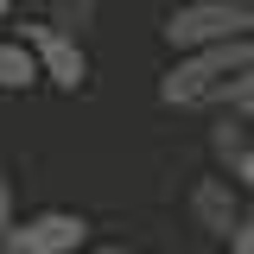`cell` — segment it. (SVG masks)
Listing matches in <instances>:
<instances>
[{
	"label": "cell",
	"instance_id": "1",
	"mask_svg": "<svg viewBox=\"0 0 254 254\" xmlns=\"http://www.w3.org/2000/svg\"><path fill=\"white\" fill-rule=\"evenodd\" d=\"M159 38L172 58L222 51V45H254V0H185L159 19Z\"/></svg>",
	"mask_w": 254,
	"mask_h": 254
},
{
	"label": "cell",
	"instance_id": "2",
	"mask_svg": "<svg viewBox=\"0 0 254 254\" xmlns=\"http://www.w3.org/2000/svg\"><path fill=\"white\" fill-rule=\"evenodd\" d=\"M254 70V45H222V51H197V58H172L159 76V108H210L216 115L222 89Z\"/></svg>",
	"mask_w": 254,
	"mask_h": 254
},
{
	"label": "cell",
	"instance_id": "3",
	"mask_svg": "<svg viewBox=\"0 0 254 254\" xmlns=\"http://www.w3.org/2000/svg\"><path fill=\"white\" fill-rule=\"evenodd\" d=\"M13 38H19L32 58H38V76H45L51 89L76 95L83 83H89V51H83V38L58 32L51 19H26V26H13Z\"/></svg>",
	"mask_w": 254,
	"mask_h": 254
},
{
	"label": "cell",
	"instance_id": "4",
	"mask_svg": "<svg viewBox=\"0 0 254 254\" xmlns=\"http://www.w3.org/2000/svg\"><path fill=\"white\" fill-rule=\"evenodd\" d=\"M185 210H190V222H197V235H210L216 248H229V242L242 235V216H248V190L235 185V178H222V172H203V178L185 190Z\"/></svg>",
	"mask_w": 254,
	"mask_h": 254
},
{
	"label": "cell",
	"instance_id": "5",
	"mask_svg": "<svg viewBox=\"0 0 254 254\" xmlns=\"http://www.w3.org/2000/svg\"><path fill=\"white\" fill-rule=\"evenodd\" d=\"M6 248L13 254H83L95 242H89V216L83 210H32L6 235Z\"/></svg>",
	"mask_w": 254,
	"mask_h": 254
},
{
	"label": "cell",
	"instance_id": "6",
	"mask_svg": "<svg viewBox=\"0 0 254 254\" xmlns=\"http://www.w3.org/2000/svg\"><path fill=\"white\" fill-rule=\"evenodd\" d=\"M203 146H210V165H216L222 178H235V172L254 159V121H242V115H210Z\"/></svg>",
	"mask_w": 254,
	"mask_h": 254
},
{
	"label": "cell",
	"instance_id": "7",
	"mask_svg": "<svg viewBox=\"0 0 254 254\" xmlns=\"http://www.w3.org/2000/svg\"><path fill=\"white\" fill-rule=\"evenodd\" d=\"M32 83H45L38 76V58H32L19 38H0V95H26Z\"/></svg>",
	"mask_w": 254,
	"mask_h": 254
},
{
	"label": "cell",
	"instance_id": "8",
	"mask_svg": "<svg viewBox=\"0 0 254 254\" xmlns=\"http://www.w3.org/2000/svg\"><path fill=\"white\" fill-rule=\"evenodd\" d=\"M45 19H51L58 32H70V38H83V32H95L102 6H95V0H51V6H45Z\"/></svg>",
	"mask_w": 254,
	"mask_h": 254
},
{
	"label": "cell",
	"instance_id": "9",
	"mask_svg": "<svg viewBox=\"0 0 254 254\" xmlns=\"http://www.w3.org/2000/svg\"><path fill=\"white\" fill-rule=\"evenodd\" d=\"M216 115H242V121H254V70H248V76H235V83L222 89Z\"/></svg>",
	"mask_w": 254,
	"mask_h": 254
},
{
	"label": "cell",
	"instance_id": "10",
	"mask_svg": "<svg viewBox=\"0 0 254 254\" xmlns=\"http://www.w3.org/2000/svg\"><path fill=\"white\" fill-rule=\"evenodd\" d=\"M13 229H19V197H13V178L0 172V242H6Z\"/></svg>",
	"mask_w": 254,
	"mask_h": 254
},
{
	"label": "cell",
	"instance_id": "11",
	"mask_svg": "<svg viewBox=\"0 0 254 254\" xmlns=\"http://www.w3.org/2000/svg\"><path fill=\"white\" fill-rule=\"evenodd\" d=\"M229 248H235V254H254V197H248V216H242V235H235Z\"/></svg>",
	"mask_w": 254,
	"mask_h": 254
},
{
	"label": "cell",
	"instance_id": "12",
	"mask_svg": "<svg viewBox=\"0 0 254 254\" xmlns=\"http://www.w3.org/2000/svg\"><path fill=\"white\" fill-rule=\"evenodd\" d=\"M83 254H133L127 242H95V248H83Z\"/></svg>",
	"mask_w": 254,
	"mask_h": 254
},
{
	"label": "cell",
	"instance_id": "13",
	"mask_svg": "<svg viewBox=\"0 0 254 254\" xmlns=\"http://www.w3.org/2000/svg\"><path fill=\"white\" fill-rule=\"evenodd\" d=\"M235 185H242V190H248V197H254V159H248V165H242V172H235Z\"/></svg>",
	"mask_w": 254,
	"mask_h": 254
},
{
	"label": "cell",
	"instance_id": "14",
	"mask_svg": "<svg viewBox=\"0 0 254 254\" xmlns=\"http://www.w3.org/2000/svg\"><path fill=\"white\" fill-rule=\"evenodd\" d=\"M6 26H13V6H6V0H0V38H6Z\"/></svg>",
	"mask_w": 254,
	"mask_h": 254
},
{
	"label": "cell",
	"instance_id": "15",
	"mask_svg": "<svg viewBox=\"0 0 254 254\" xmlns=\"http://www.w3.org/2000/svg\"><path fill=\"white\" fill-rule=\"evenodd\" d=\"M0 254H13V248H6V242H0Z\"/></svg>",
	"mask_w": 254,
	"mask_h": 254
},
{
	"label": "cell",
	"instance_id": "16",
	"mask_svg": "<svg viewBox=\"0 0 254 254\" xmlns=\"http://www.w3.org/2000/svg\"><path fill=\"white\" fill-rule=\"evenodd\" d=\"M216 254H235V248H216Z\"/></svg>",
	"mask_w": 254,
	"mask_h": 254
},
{
	"label": "cell",
	"instance_id": "17",
	"mask_svg": "<svg viewBox=\"0 0 254 254\" xmlns=\"http://www.w3.org/2000/svg\"><path fill=\"white\" fill-rule=\"evenodd\" d=\"M0 133H6V121H0Z\"/></svg>",
	"mask_w": 254,
	"mask_h": 254
}]
</instances>
